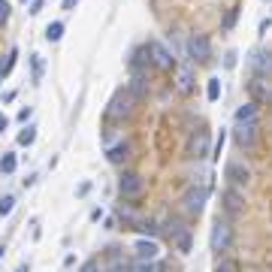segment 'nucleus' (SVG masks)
<instances>
[{"instance_id": "f257e3e1", "label": "nucleus", "mask_w": 272, "mask_h": 272, "mask_svg": "<svg viewBox=\"0 0 272 272\" xmlns=\"http://www.w3.org/2000/svg\"><path fill=\"white\" fill-rule=\"evenodd\" d=\"M118 194H121V200L136 203V200L145 194V182H142V175H139V172H121V175H118Z\"/></svg>"}, {"instance_id": "f03ea898", "label": "nucleus", "mask_w": 272, "mask_h": 272, "mask_svg": "<svg viewBox=\"0 0 272 272\" xmlns=\"http://www.w3.org/2000/svg\"><path fill=\"white\" fill-rule=\"evenodd\" d=\"M230 242H233V227H230L227 221H221V218H218V221L212 224V236H209V248L221 254V251H227V248H230Z\"/></svg>"}, {"instance_id": "7c9ffc66", "label": "nucleus", "mask_w": 272, "mask_h": 272, "mask_svg": "<svg viewBox=\"0 0 272 272\" xmlns=\"http://www.w3.org/2000/svg\"><path fill=\"white\" fill-rule=\"evenodd\" d=\"M6 127H9V118H6V115H3V112H0V133H3V130H6Z\"/></svg>"}, {"instance_id": "412c9836", "label": "nucleus", "mask_w": 272, "mask_h": 272, "mask_svg": "<svg viewBox=\"0 0 272 272\" xmlns=\"http://www.w3.org/2000/svg\"><path fill=\"white\" fill-rule=\"evenodd\" d=\"M15 167H18V161H15V154H3L0 157V172H15Z\"/></svg>"}, {"instance_id": "f8f14e48", "label": "nucleus", "mask_w": 272, "mask_h": 272, "mask_svg": "<svg viewBox=\"0 0 272 272\" xmlns=\"http://www.w3.org/2000/svg\"><path fill=\"white\" fill-rule=\"evenodd\" d=\"M248 88H251V94H254V103H266L269 100V85H266L263 73H257V76L248 82Z\"/></svg>"}, {"instance_id": "c756f323", "label": "nucleus", "mask_w": 272, "mask_h": 272, "mask_svg": "<svg viewBox=\"0 0 272 272\" xmlns=\"http://www.w3.org/2000/svg\"><path fill=\"white\" fill-rule=\"evenodd\" d=\"M31 12H34V15L36 12H42V0H31Z\"/></svg>"}, {"instance_id": "f3484780", "label": "nucleus", "mask_w": 272, "mask_h": 272, "mask_svg": "<svg viewBox=\"0 0 272 272\" xmlns=\"http://www.w3.org/2000/svg\"><path fill=\"white\" fill-rule=\"evenodd\" d=\"M61 36H64V25H61V21H52V25L46 28V39H49V42H58Z\"/></svg>"}, {"instance_id": "a878e982", "label": "nucleus", "mask_w": 272, "mask_h": 272, "mask_svg": "<svg viewBox=\"0 0 272 272\" xmlns=\"http://www.w3.org/2000/svg\"><path fill=\"white\" fill-rule=\"evenodd\" d=\"M224 139H227V133L221 130V136H218V142H215V154H212V157H221V151H224Z\"/></svg>"}, {"instance_id": "9d476101", "label": "nucleus", "mask_w": 272, "mask_h": 272, "mask_svg": "<svg viewBox=\"0 0 272 272\" xmlns=\"http://www.w3.org/2000/svg\"><path fill=\"white\" fill-rule=\"evenodd\" d=\"M224 172H227V178H230L233 185H248V178H251V172H248V167H245L242 161H230Z\"/></svg>"}, {"instance_id": "2f4dec72", "label": "nucleus", "mask_w": 272, "mask_h": 272, "mask_svg": "<svg viewBox=\"0 0 272 272\" xmlns=\"http://www.w3.org/2000/svg\"><path fill=\"white\" fill-rule=\"evenodd\" d=\"M76 3H79V0H64V9H67V12L70 9H76Z\"/></svg>"}, {"instance_id": "39448f33", "label": "nucleus", "mask_w": 272, "mask_h": 272, "mask_svg": "<svg viewBox=\"0 0 272 272\" xmlns=\"http://www.w3.org/2000/svg\"><path fill=\"white\" fill-rule=\"evenodd\" d=\"M236 145L239 148H254L257 145V121H242L236 124Z\"/></svg>"}, {"instance_id": "1a4fd4ad", "label": "nucleus", "mask_w": 272, "mask_h": 272, "mask_svg": "<svg viewBox=\"0 0 272 272\" xmlns=\"http://www.w3.org/2000/svg\"><path fill=\"white\" fill-rule=\"evenodd\" d=\"M221 200H224V212H227V215H239V212L245 209V197L239 194L236 188H227Z\"/></svg>"}, {"instance_id": "423d86ee", "label": "nucleus", "mask_w": 272, "mask_h": 272, "mask_svg": "<svg viewBox=\"0 0 272 272\" xmlns=\"http://www.w3.org/2000/svg\"><path fill=\"white\" fill-rule=\"evenodd\" d=\"M188 55H191V61H209V55H212V46H209V39L203 34H194L188 39Z\"/></svg>"}, {"instance_id": "4be33fe9", "label": "nucleus", "mask_w": 272, "mask_h": 272, "mask_svg": "<svg viewBox=\"0 0 272 272\" xmlns=\"http://www.w3.org/2000/svg\"><path fill=\"white\" fill-rule=\"evenodd\" d=\"M34 139H36V127H25L18 133V145H34Z\"/></svg>"}, {"instance_id": "c85d7f7f", "label": "nucleus", "mask_w": 272, "mask_h": 272, "mask_svg": "<svg viewBox=\"0 0 272 272\" xmlns=\"http://www.w3.org/2000/svg\"><path fill=\"white\" fill-rule=\"evenodd\" d=\"M39 76H42V61H39V55H34V79L39 82Z\"/></svg>"}, {"instance_id": "0eeeda50", "label": "nucleus", "mask_w": 272, "mask_h": 272, "mask_svg": "<svg viewBox=\"0 0 272 272\" xmlns=\"http://www.w3.org/2000/svg\"><path fill=\"white\" fill-rule=\"evenodd\" d=\"M145 52L151 55V61H154V64H157L161 70H170V67H172V52L167 49V46H164V42L151 39V42L145 46Z\"/></svg>"}, {"instance_id": "a211bd4d", "label": "nucleus", "mask_w": 272, "mask_h": 272, "mask_svg": "<svg viewBox=\"0 0 272 272\" xmlns=\"http://www.w3.org/2000/svg\"><path fill=\"white\" fill-rule=\"evenodd\" d=\"M206 97H209V100L215 103L218 100V97H221V79H218V76H212V79H209V88H206Z\"/></svg>"}, {"instance_id": "dca6fc26", "label": "nucleus", "mask_w": 272, "mask_h": 272, "mask_svg": "<svg viewBox=\"0 0 272 272\" xmlns=\"http://www.w3.org/2000/svg\"><path fill=\"white\" fill-rule=\"evenodd\" d=\"M109 272H130V263H127L121 254H112V257H109Z\"/></svg>"}, {"instance_id": "2eb2a0df", "label": "nucleus", "mask_w": 272, "mask_h": 272, "mask_svg": "<svg viewBox=\"0 0 272 272\" xmlns=\"http://www.w3.org/2000/svg\"><path fill=\"white\" fill-rule=\"evenodd\" d=\"M112 164H121V161H127L130 157V145L127 142H121V145H115V148H109V154H106Z\"/></svg>"}, {"instance_id": "bb28decb", "label": "nucleus", "mask_w": 272, "mask_h": 272, "mask_svg": "<svg viewBox=\"0 0 272 272\" xmlns=\"http://www.w3.org/2000/svg\"><path fill=\"white\" fill-rule=\"evenodd\" d=\"M9 18V0H0V25Z\"/></svg>"}, {"instance_id": "4468645a", "label": "nucleus", "mask_w": 272, "mask_h": 272, "mask_svg": "<svg viewBox=\"0 0 272 272\" xmlns=\"http://www.w3.org/2000/svg\"><path fill=\"white\" fill-rule=\"evenodd\" d=\"M242 121H257V103L254 100L236 109V124H242Z\"/></svg>"}, {"instance_id": "20e7f679", "label": "nucleus", "mask_w": 272, "mask_h": 272, "mask_svg": "<svg viewBox=\"0 0 272 272\" xmlns=\"http://www.w3.org/2000/svg\"><path fill=\"white\" fill-rule=\"evenodd\" d=\"M206 197H209V191H206V188H188V191H185V197H182L185 212L200 215V212H203V206H206Z\"/></svg>"}, {"instance_id": "cd10ccee", "label": "nucleus", "mask_w": 272, "mask_h": 272, "mask_svg": "<svg viewBox=\"0 0 272 272\" xmlns=\"http://www.w3.org/2000/svg\"><path fill=\"white\" fill-rule=\"evenodd\" d=\"M79 272H103V269H100V263H97V260H88V263H85Z\"/></svg>"}, {"instance_id": "7ed1b4c3", "label": "nucleus", "mask_w": 272, "mask_h": 272, "mask_svg": "<svg viewBox=\"0 0 272 272\" xmlns=\"http://www.w3.org/2000/svg\"><path fill=\"white\" fill-rule=\"evenodd\" d=\"M133 97H130V91H118L112 103H109V109H106V115L109 118H115V121H121V118H130L133 115Z\"/></svg>"}, {"instance_id": "72a5a7b5", "label": "nucleus", "mask_w": 272, "mask_h": 272, "mask_svg": "<svg viewBox=\"0 0 272 272\" xmlns=\"http://www.w3.org/2000/svg\"><path fill=\"white\" fill-rule=\"evenodd\" d=\"M3 251H6V248H3V245H0V257H3Z\"/></svg>"}, {"instance_id": "6e6552de", "label": "nucleus", "mask_w": 272, "mask_h": 272, "mask_svg": "<svg viewBox=\"0 0 272 272\" xmlns=\"http://www.w3.org/2000/svg\"><path fill=\"white\" fill-rule=\"evenodd\" d=\"M188 154L191 157H209V130H197V133L188 139Z\"/></svg>"}, {"instance_id": "9b49d317", "label": "nucleus", "mask_w": 272, "mask_h": 272, "mask_svg": "<svg viewBox=\"0 0 272 272\" xmlns=\"http://www.w3.org/2000/svg\"><path fill=\"white\" fill-rule=\"evenodd\" d=\"M133 251H136V257H139V260H154L161 248H157V242H154V239H136Z\"/></svg>"}, {"instance_id": "473e14b6", "label": "nucleus", "mask_w": 272, "mask_h": 272, "mask_svg": "<svg viewBox=\"0 0 272 272\" xmlns=\"http://www.w3.org/2000/svg\"><path fill=\"white\" fill-rule=\"evenodd\" d=\"M3 73H6V64H3V61H0V79H3Z\"/></svg>"}, {"instance_id": "aec40b11", "label": "nucleus", "mask_w": 272, "mask_h": 272, "mask_svg": "<svg viewBox=\"0 0 272 272\" xmlns=\"http://www.w3.org/2000/svg\"><path fill=\"white\" fill-rule=\"evenodd\" d=\"M215 272H239V263L233 260V257H221L218 266H215Z\"/></svg>"}, {"instance_id": "b1692460", "label": "nucleus", "mask_w": 272, "mask_h": 272, "mask_svg": "<svg viewBox=\"0 0 272 272\" xmlns=\"http://www.w3.org/2000/svg\"><path fill=\"white\" fill-rule=\"evenodd\" d=\"M254 64H257V70H260V73H266V70H269V64H266V55H263V52H257V55H254Z\"/></svg>"}, {"instance_id": "5701e85b", "label": "nucleus", "mask_w": 272, "mask_h": 272, "mask_svg": "<svg viewBox=\"0 0 272 272\" xmlns=\"http://www.w3.org/2000/svg\"><path fill=\"white\" fill-rule=\"evenodd\" d=\"M12 206H15V197H9V194H6V197H0V215L6 218V215L12 212Z\"/></svg>"}, {"instance_id": "ddd939ff", "label": "nucleus", "mask_w": 272, "mask_h": 272, "mask_svg": "<svg viewBox=\"0 0 272 272\" xmlns=\"http://www.w3.org/2000/svg\"><path fill=\"white\" fill-rule=\"evenodd\" d=\"M175 88H178L182 94H188V91L194 88V73H191V67H178V76H175Z\"/></svg>"}, {"instance_id": "393cba45", "label": "nucleus", "mask_w": 272, "mask_h": 272, "mask_svg": "<svg viewBox=\"0 0 272 272\" xmlns=\"http://www.w3.org/2000/svg\"><path fill=\"white\" fill-rule=\"evenodd\" d=\"M130 272H157V269H154V263H151V260H139V266L130 269Z\"/></svg>"}, {"instance_id": "f704fd0d", "label": "nucleus", "mask_w": 272, "mask_h": 272, "mask_svg": "<svg viewBox=\"0 0 272 272\" xmlns=\"http://www.w3.org/2000/svg\"><path fill=\"white\" fill-rule=\"evenodd\" d=\"M21 3H28V0H21Z\"/></svg>"}, {"instance_id": "6ab92c4d", "label": "nucleus", "mask_w": 272, "mask_h": 272, "mask_svg": "<svg viewBox=\"0 0 272 272\" xmlns=\"http://www.w3.org/2000/svg\"><path fill=\"white\" fill-rule=\"evenodd\" d=\"M127 91H130V97H133V100H139V97L145 94V79H142V76H133V82H130V88H127Z\"/></svg>"}]
</instances>
